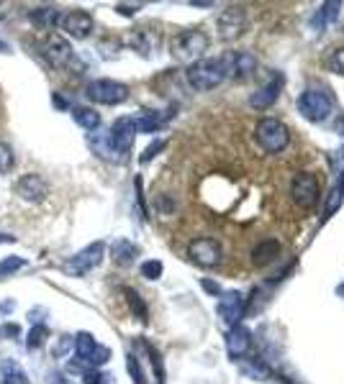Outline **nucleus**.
Instances as JSON below:
<instances>
[{
  "label": "nucleus",
  "mask_w": 344,
  "mask_h": 384,
  "mask_svg": "<svg viewBox=\"0 0 344 384\" xmlns=\"http://www.w3.org/2000/svg\"><path fill=\"white\" fill-rule=\"evenodd\" d=\"M255 139L267 154H280L282 148L291 144V131L278 118H262L255 128Z\"/></svg>",
  "instance_id": "nucleus-3"
},
{
  "label": "nucleus",
  "mask_w": 344,
  "mask_h": 384,
  "mask_svg": "<svg viewBox=\"0 0 344 384\" xmlns=\"http://www.w3.org/2000/svg\"><path fill=\"white\" fill-rule=\"evenodd\" d=\"M3 333H6V336H18V333H21V328H18V325H3Z\"/></svg>",
  "instance_id": "nucleus-43"
},
{
  "label": "nucleus",
  "mask_w": 344,
  "mask_h": 384,
  "mask_svg": "<svg viewBox=\"0 0 344 384\" xmlns=\"http://www.w3.org/2000/svg\"><path fill=\"white\" fill-rule=\"evenodd\" d=\"M342 157H344V148H342Z\"/></svg>",
  "instance_id": "nucleus-48"
},
{
  "label": "nucleus",
  "mask_w": 344,
  "mask_h": 384,
  "mask_svg": "<svg viewBox=\"0 0 344 384\" xmlns=\"http://www.w3.org/2000/svg\"><path fill=\"white\" fill-rule=\"evenodd\" d=\"M39 49H42V57H44V59L52 64L54 70H64V67H70L72 61H75L72 44L67 41V39H64L62 34H54V31L44 34V39H42Z\"/></svg>",
  "instance_id": "nucleus-6"
},
{
  "label": "nucleus",
  "mask_w": 344,
  "mask_h": 384,
  "mask_svg": "<svg viewBox=\"0 0 344 384\" xmlns=\"http://www.w3.org/2000/svg\"><path fill=\"white\" fill-rule=\"evenodd\" d=\"M278 253H280V244L275 238H267V241H262V244H257L252 249V264L255 267H267V264H273L278 259Z\"/></svg>",
  "instance_id": "nucleus-20"
},
{
  "label": "nucleus",
  "mask_w": 344,
  "mask_h": 384,
  "mask_svg": "<svg viewBox=\"0 0 344 384\" xmlns=\"http://www.w3.org/2000/svg\"><path fill=\"white\" fill-rule=\"evenodd\" d=\"M103 253H106V244L103 241H93L90 246H85L82 251H78L75 256H70L62 264V271L70 277H85L88 271H93L98 264L103 262Z\"/></svg>",
  "instance_id": "nucleus-5"
},
{
  "label": "nucleus",
  "mask_w": 344,
  "mask_h": 384,
  "mask_svg": "<svg viewBox=\"0 0 344 384\" xmlns=\"http://www.w3.org/2000/svg\"><path fill=\"white\" fill-rule=\"evenodd\" d=\"M244 310H247V300H244L242 292H224L221 295L219 315L229 325H239V320L244 318Z\"/></svg>",
  "instance_id": "nucleus-14"
},
{
  "label": "nucleus",
  "mask_w": 344,
  "mask_h": 384,
  "mask_svg": "<svg viewBox=\"0 0 344 384\" xmlns=\"http://www.w3.org/2000/svg\"><path fill=\"white\" fill-rule=\"evenodd\" d=\"M288 192H291L293 202H296L298 208H314L318 200V195H321V182H318V177L311 175V172H298V175H293Z\"/></svg>",
  "instance_id": "nucleus-7"
},
{
  "label": "nucleus",
  "mask_w": 344,
  "mask_h": 384,
  "mask_svg": "<svg viewBox=\"0 0 344 384\" xmlns=\"http://www.w3.org/2000/svg\"><path fill=\"white\" fill-rule=\"evenodd\" d=\"M0 374H3V384H28V374L18 367L13 358L0 361Z\"/></svg>",
  "instance_id": "nucleus-24"
},
{
  "label": "nucleus",
  "mask_w": 344,
  "mask_h": 384,
  "mask_svg": "<svg viewBox=\"0 0 344 384\" xmlns=\"http://www.w3.org/2000/svg\"><path fill=\"white\" fill-rule=\"evenodd\" d=\"M0 241H3V244H16V236H10V233H0Z\"/></svg>",
  "instance_id": "nucleus-44"
},
{
  "label": "nucleus",
  "mask_w": 344,
  "mask_h": 384,
  "mask_svg": "<svg viewBox=\"0 0 344 384\" xmlns=\"http://www.w3.org/2000/svg\"><path fill=\"white\" fill-rule=\"evenodd\" d=\"M339 10H342V3H334V0H332V3H324L321 10H316V16H314V26H316V31L324 26V23H332V21L339 16Z\"/></svg>",
  "instance_id": "nucleus-27"
},
{
  "label": "nucleus",
  "mask_w": 344,
  "mask_h": 384,
  "mask_svg": "<svg viewBox=\"0 0 344 384\" xmlns=\"http://www.w3.org/2000/svg\"><path fill=\"white\" fill-rule=\"evenodd\" d=\"M332 108H334V103H332L329 93H324V90H318V88L303 90L298 97L300 115L311 123H324L329 115H332Z\"/></svg>",
  "instance_id": "nucleus-4"
},
{
  "label": "nucleus",
  "mask_w": 344,
  "mask_h": 384,
  "mask_svg": "<svg viewBox=\"0 0 344 384\" xmlns=\"http://www.w3.org/2000/svg\"><path fill=\"white\" fill-rule=\"evenodd\" d=\"M93 26H96V21L88 10H70V13H64L62 23H60V28H64V34L72 39H88L93 34Z\"/></svg>",
  "instance_id": "nucleus-13"
},
{
  "label": "nucleus",
  "mask_w": 344,
  "mask_h": 384,
  "mask_svg": "<svg viewBox=\"0 0 344 384\" xmlns=\"http://www.w3.org/2000/svg\"><path fill=\"white\" fill-rule=\"evenodd\" d=\"M165 146H168V141H162V139L152 141L150 146L144 148V154H141V157H139V162H141V164H150L152 159L157 157V154H159V151H162V148H165Z\"/></svg>",
  "instance_id": "nucleus-36"
},
{
  "label": "nucleus",
  "mask_w": 344,
  "mask_h": 384,
  "mask_svg": "<svg viewBox=\"0 0 344 384\" xmlns=\"http://www.w3.org/2000/svg\"><path fill=\"white\" fill-rule=\"evenodd\" d=\"M52 100H54V108H62V111H64V108H70V103H67V100H64V97L60 95V93H54Z\"/></svg>",
  "instance_id": "nucleus-42"
},
{
  "label": "nucleus",
  "mask_w": 344,
  "mask_h": 384,
  "mask_svg": "<svg viewBox=\"0 0 344 384\" xmlns=\"http://www.w3.org/2000/svg\"><path fill=\"white\" fill-rule=\"evenodd\" d=\"M70 346H72V340L67 338V336H62V340H60V343H57V351H54V356H60V354H67V351H70Z\"/></svg>",
  "instance_id": "nucleus-40"
},
{
  "label": "nucleus",
  "mask_w": 344,
  "mask_h": 384,
  "mask_svg": "<svg viewBox=\"0 0 344 384\" xmlns=\"http://www.w3.org/2000/svg\"><path fill=\"white\" fill-rule=\"evenodd\" d=\"M126 44L134 46V49H136L139 54H144V57H147V54H150V49H152L150 36H147V31H144V28H134L132 34L126 36Z\"/></svg>",
  "instance_id": "nucleus-28"
},
{
  "label": "nucleus",
  "mask_w": 344,
  "mask_h": 384,
  "mask_svg": "<svg viewBox=\"0 0 344 384\" xmlns=\"http://www.w3.org/2000/svg\"><path fill=\"white\" fill-rule=\"evenodd\" d=\"M327 70L334 72V75H342L344 77V46L334 49V52L327 57Z\"/></svg>",
  "instance_id": "nucleus-30"
},
{
  "label": "nucleus",
  "mask_w": 344,
  "mask_h": 384,
  "mask_svg": "<svg viewBox=\"0 0 344 384\" xmlns=\"http://www.w3.org/2000/svg\"><path fill=\"white\" fill-rule=\"evenodd\" d=\"M221 64H224V75L226 77L247 79L257 70V57L252 52H244V49H234V52H226L221 57Z\"/></svg>",
  "instance_id": "nucleus-10"
},
{
  "label": "nucleus",
  "mask_w": 344,
  "mask_h": 384,
  "mask_svg": "<svg viewBox=\"0 0 344 384\" xmlns=\"http://www.w3.org/2000/svg\"><path fill=\"white\" fill-rule=\"evenodd\" d=\"M334 128H336V133H344V115H342V118H339V121H336Z\"/></svg>",
  "instance_id": "nucleus-45"
},
{
  "label": "nucleus",
  "mask_w": 344,
  "mask_h": 384,
  "mask_svg": "<svg viewBox=\"0 0 344 384\" xmlns=\"http://www.w3.org/2000/svg\"><path fill=\"white\" fill-rule=\"evenodd\" d=\"M244 28H247V10H244V6H229L219 16V36L224 41H231V39L242 36Z\"/></svg>",
  "instance_id": "nucleus-11"
},
{
  "label": "nucleus",
  "mask_w": 344,
  "mask_h": 384,
  "mask_svg": "<svg viewBox=\"0 0 344 384\" xmlns=\"http://www.w3.org/2000/svg\"><path fill=\"white\" fill-rule=\"evenodd\" d=\"M85 95L100 105H121L129 97V88L116 79H93L85 88Z\"/></svg>",
  "instance_id": "nucleus-8"
},
{
  "label": "nucleus",
  "mask_w": 344,
  "mask_h": 384,
  "mask_svg": "<svg viewBox=\"0 0 344 384\" xmlns=\"http://www.w3.org/2000/svg\"><path fill=\"white\" fill-rule=\"evenodd\" d=\"M108 136H111V144H114L116 151L126 159V154H129L134 146V139H136V123H134V118H118V121L111 126Z\"/></svg>",
  "instance_id": "nucleus-12"
},
{
  "label": "nucleus",
  "mask_w": 344,
  "mask_h": 384,
  "mask_svg": "<svg viewBox=\"0 0 344 384\" xmlns=\"http://www.w3.org/2000/svg\"><path fill=\"white\" fill-rule=\"evenodd\" d=\"M188 256L193 259L198 267H206V269H211V267H219L221 259H224V249L216 238H208V236H201V238H193L190 246H188Z\"/></svg>",
  "instance_id": "nucleus-9"
},
{
  "label": "nucleus",
  "mask_w": 344,
  "mask_h": 384,
  "mask_svg": "<svg viewBox=\"0 0 344 384\" xmlns=\"http://www.w3.org/2000/svg\"><path fill=\"white\" fill-rule=\"evenodd\" d=\"M141 277H144V280H150V282L159 280V277H162V262H157V259L144 262L141 264Z\"/></svg>",
  "instance_id": "nucleus-34"
},
{
  "label": "nucleus",
  "mask_w": 344,
  "mask_h": 384,
  "mask_svg": "<svg viewBox=\"0 0 344 384\" xmlns=\"http://www.w3.org/2000/svg\"><path fill=\"white\" fill-rule=\"evenodd\" d=\"M203 289H206V292H211V295H221V287L216 285V282L203 280Z\"/></svg>",
  "instance_id": "nucleus-41"
},
{
  "label": "nucleus",
  "mask_w": 344,
  "mask_h": 384,
  "mask_svg": "<svg viewBox=\"0 0 344 384\" xmlns=\"http://www.w3.org/2000/svg\"><path fill=\"white\" fill-rule=\"evenodd\" d=\"M98 349V340L93 333L88 331H80L78 336H75V351H78V358L88 367V358L93 356V351ZM90 369V367H88Z\"/></svg>",
  "instance_id": "nucleus-23"
},
{
  "label": "nucleus",
  "mask_w": 344,
  "mask_h": 384,
  "mask_svg": "<svg viewBox=\"0 0 344 384\" xmlns=\"http://www.w3.org/2000/svg\"><path fill=\"white\" fill-rule=\"evenodd\" d=\"M188 77V85L198 93H208V90H216L226 79L224 75V64H221V57L219 59H201L190 64L185 72Z\"/></svg>",
  "instance_id": "nucleus-1"
},
{
  "label": "nucleus",
  "mask_w": 344,
  "mask_h": 384,
  "mask_svg": "<svg viewBox=\"0 0 344 384\" xmlns=\"http://www.w3.org/2000/svg\"><path fill=\"white\" fill-rule=\"evenodd\" d=\"M252 351V333L242 325H231L229 333H226V354H229L231 361H239L244 358Z\"/></svg>",
  "instance_id": "nucleus-15"
},
{
  "label": "nucleus",
  "mask_w": 344,
  "mask_h": 384,
  "mask_svg": "<svg viewBox=\"0 0 344 384\" xmlns=\"http://www.w3.org/2000/svg\"><path fill=\"white\" fill-rule=\"evenodd\" d=\"M134 123H136V133H154L159 131V126L165 123V118L157 113V111H141L139 118H134Z\"/></svg>",
  "instance_id": "nucleus-25"
},
{
  "label": "nucleus",
  "mask_w": 344,
  "mask_h": 384,
  "mask_svg": "<svg viewBox=\"0 0 344 384\" xmlns=\"http://www.w3.org/2000/svg\"><path fill=\"white\" fill-rule=\"evenodd\" d=\"M280 88H282V77L270 79L267 85H262L255 95L249 97V105H252V108H260V111H262V108H270V105L278 100V95H280Z\"/></svg>",
  "instance_id": "nucleus-19"
},
{
  "label": "nucleus",
  "mask_w": 344,
  "mask_h": 384,
  "mask_svg": "<svg viewBox=\"0 0 344 384\" xmlns=\"http://www.w3.org/2000/svg\"><path fill=\"white\" fill-rule=\"evenodd\" d=\"M342 198H344V180L339 187H334L332 190V195H329V202H327V210H324V218H332L334 215V210H339V205H342Z\"/></svg>",
  "instance_id": "nucleus-31"
},
{
  "label": "nucleus",
  "mask_w": 344,
  "mask_h": 384,
  "mask_svg": "<svg viewBox=\"0 0 344 384\" xmlns=\"http://www.w3.org/2000/svg\"><path fill=\"white\" fill-rule=\"evenodd\" d=\"M46 338H49V328H46V325H34L31 333H28V338H26V349L28 351L42 349Z\"/></svg>",
  "instance_id": "nucleus-29"
},
{
  "label": "nucleus",
  "mask_w": 344,
  "mask_h": 384,
  "mask_svg": "<svg viewBox=\"0 0 344 384\" xmlns=\"http://www.w3.org/2000/svg\"><path fill=\"white\" fill-rule=\"evenodd\" d=\"M126 369H129V374H132L134 384H147V379H144V372H141V367H139V358L132 356V354H129V358H126Z\"/></svg>",
  "instance_id": "nucleus-37"
},
{
  "label": "nucleus",
  "mask_w": 344,
  "mask_h": 384,
  "mask_svg": "<svg viewBox=\"0 0 344 384\" xmlns=\"http://www.w3.org/2000/svg\"><path fill=\"white\" fill-rule=\"evenodd\" d=\"M124 295H126V303H129V307H132V313L139 318L141 323H147V320H150V310H147L144 297H141L139 292H136V289H132V287H126Z\"/></svg>",
  "instance_id": "nucleus-26"
},
{
  "label": "nucleus",
  "mask_w": 344,
  "mask_h": 384,
  "mask_svg": "<svg viewBox=\"0 0 344 384\" xmlns=\"http://www.w3.org/2000/svg\"><path fill=\"white\" fill-rule=\"evenodd\" d=\"M72 118L85 131H96L98 126H100V113H98L96 108H88V105H75L72 108Z\"/></svg>",
  "instance_id": "nucleus-22"
},
{
  "label": "nucleus",
  "mask_w": 344,
  "mask_h": 384,
  "mask_svg": "<svg viewBox=\"0 0 344 384\" xmlns=\"http://www.w3.org/2000/svg\"><path fill=\"white\" fill-rule=\"evenodd\" d=\"M13 162H16V157H13V148H10L6 141H0V175H3V172H8V169H13Z\"/></svg>",
  "instance_id": "nucleus-35"
},
{
  "label": "nucleus",
  "mask_w": 344,
  "mask_h": 384,
  "mask_svg": "<svg viewBox=\"0 0 344 384\" xmlns=\"http://www.w3.org/2000/svg\"><path fill=\"white\" fill-rule=\"evenodd\" d=\"M136 256H139V249H136L132 241H126V238H121V241H116V244L111 246V259H114L118 267H129Z\"/></svg>",
  "instance_id": "nucleus-21"
},
{
  "label": "nucleus",
  "mask_w": 344,
  "mask_h": 384,
  "mask_svg": "<svg viewBox=\"0 0 344 384\" xmlns=\"http://www.w3.org/2000/svg\"><path fill=\"white\" fill-rule=\"evenodd\" d=\"M88 144H90V148L96 151L98 157L100 159H106V162H114V164H121V162H126L118 151L114 148V144H111V136H108V131L106 133H90L88 136Z\"/></svg>",
  "instance_id": "nucleus-18"
},
{
  "label": "nucleus",
  "mask_w": 344,
  "mask_h": 384,
  "mask_svg": "<svg viewBox=\"0 0 344 384\" xmlns=\"http://www.w3.org/2000/svg\"><path fill=\"white\" fill-rule=\"evenodd\" d=\"M139 8H141L139 3H134V6H124V3H121V6H116V10H118L121 16H134V13H136Z\"/></svg>",
  "instance_id": "nucleus-39"
},
{
  "label": "nucleus",
  "mask_w": 344,
  "mask_h": 384,
  "mask_svg": "<svg viewBox=\"0 0 344 384\" xmlns=\"http://www.w3.org/2000/svg\"><path fill=\"white\" fill-rule=\"evenodd\" d=\"M147 349H150L152 364H154V374H157V382L162 384V382H165V369H162V358H159L157 349H152V346H147Z\"/></svg>",
  "instance_id": "nucleus-38"
},
{
  "label": "nucleus",
  "mask_w": 344,
  "mask_h": 384,
  "mask_svg": "<svg viewBox=\"0 0 344 384\" xmlns=\"http://www.w3.org/2000/svg\"><path fill=\"white\" fill-rule=\"evenodd\" d=\"M170 49H172L175 59L195 64V61L203 59V54L208 52V36L201 28H188V31H183V34H177L172 39Z\"/></svg>",
  "instance_id": "nucleus-2"
},
{
  "label": "nucleus",
  "mask_w": 344,
  "mask_h": 384,
  "mask_svg": "<svg viewBox=\"0 0 344 384\" xmlns=\"http://www.w3.org/2000/svg\"><path fill=\"white\" fill-rule=\"evenodd\" d=\"M21 267H26V259H21V256H6V259H0V277H8V274L18 271Z\"/></svg>",
  "instance_id": "nucleus-32"
},
{
  "label": "nucleus",
  "mask_w": 344,
  "mask_h": 384,
  "mask_svg": "<svg viewBox=\"0 0 344 384\" xmlns=\"http://www.w3.org/2000/svg\"><path fill=\"white\" fill-rule=\"evenodd\" d=\"M82 384H114V376L100 372V369H88L82 374Z\"/></svg>",
  "instance_id": "nucleus-33"
},
{
  "label": "nucleus",
  "mask_w": 344,
  "mask_h": 384,
  "mask_svg": "<svg viewBox=\"0 0 344 384\" xmlns=\"http://www.w3.org/2000/svg\"><path fill=\"white\" fill-rule=\"evenodd\" d=\"M28 18H31V23H34L36 28H42V31L49 34V31L60 28V23H62V10H57L54 6H44V8L31 10Z\"/></svg>",
  "instance_id": "nucleus-17"
},
{
  "label": "nucleus",
  "mask_w": 344,
  "mask_h": 384,
  "mask_svg": "<svg viewBox=\"0 0 344 384\" xmlns=\"http://www.w3.org/2000/svg\"><path fill=\"white\" fill-rule=\"evenodd\" d=\"M16 192H18V198H24L26 202H42L46 198L49 187H46V182L42 180V177L31 172V175H24L21 180H18Z\"/></svg>",
  "instance_id": "nucleus-16"
},
{
  "label": "nucleus",
  "mask_w": 344,
  "mask_h": 384,
  "mask_svg": "<svg viewBox=\"0 0 344 384\" xmlns=\"http://www.w3.org/2000/svg\"><path fill=\"white\" fill-rule=\"evenodd\" d=\"M52 384H70V382H64V379H57V382H52Z\"/></svg>",
  "instance_id": "nucleus-47"
},
{
  "label": "nucleus",
  "mask_w": 344,
  "mask_h": 384,
  "mask_svg": "<svg viewBox=\"0 0 344 384\" xmlns=\"http://www.w3.org/2000/svg\"><path fill=\"white\" fill-rule=\"evenodd\" d=\"M336 295H342V297H344V285H342L339 289H336Z\"/></svg>",
  "instance_id": "nucleus-46"
}]
</instances>
